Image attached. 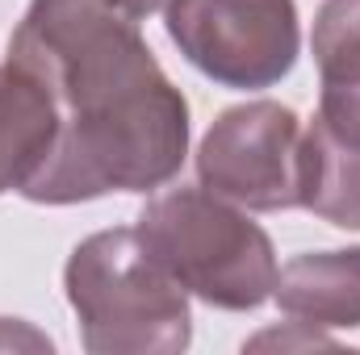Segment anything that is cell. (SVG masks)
<instances>
[{"label": "cell", "mask_w": 360, "mask_h": 355, "mask_svg": "<svg viewBox=\"0 0 360 355\" xmlns=\"http://www.w3.org/2000/svg\"><path fill=\"white\" fill-rule=\"evenodd\" d=\"M109 4H113L117 13H126L130 21H143V17H147V13H155L164 0H109Z\"/></svg>", "instance_id": "30bf717a"}, {"label": "cell", "mask_w": 360, "mask_h": 355, "mask_svg": "<svg viewBox=\"0 0 360 355\" xmlns=\"http://www.w3.org/2000/svg\"><path fill=\"white\" fill-rule=\"evenodd\" d=\"M201 184L214 196H226L243 209H289L302 188V126L297 113L276 100H252L226 109L201 151Z\"/></svg>", "instance_id": "5b68a950"}, {"label": "cell", "mask_w": 360, "mask_h": 355, "mask_svg": "<svg viewBox=\"0 0 360 355\" xmlns=\"http://www.w3.org/2000/svg\"><path fill=\"white\" fill-rule=\"evenodd\" d=\"M314 63L323 100L314 121L360 147V0H327L314 17Z\"/></svg>", "instance_id": "52a82bcc"}, {"label": "cell", "mask_w": 360, "mask_h": 355, "mask_svg": "<svg viewBox=\"0 0 360 355\" xmlns=\"http://www.w3.org/2000/svg\"><path fill=\"white\" fill-rule=\"evenodd\" d=\"M63 280L92 355H172L193 339L184 284L155 260L139 226L84 239Z\"/></svg>", "instance_id": "7a4b0ae2"}, {"label": "cell", "mask_w": 360, "mask_h": 355, "mask_svg": "<svg viewBox=\"0 0 360 355\" xmlns=\"http://www.w3.org/2000/svg\"><path fill=\"white\" fill-rule=\"evenodd\" d=\"M297 205L331 226L360 230V147L327 134L319 121L302 130V188Z\"/></svg>", "instance_id": "9c48e42d"}, {"label": "cell", "mask_w": 360, "mask_h": 355, "mask_svg": "<svg viewBox=\"0 0 360 355\" xmlns=\"http://www.w3.org/2000/svg\"><path fill=\"white\" fill-rule=\"evenodd\" d=\"M59 138L51 88L21 63H0V192L25 188Z\"/></svg>", "instance_id": "8992f818"}, {"label": "cell", "mask_w": 360, "mask_h": 355, "mask_svg": "<svg viewBox=\"0 0 360 355\" xmlns=\"http://www.w3.org/2000/svg\"><path fill=\"white\" fill-rule=\"evenodd\" d=\"M168 34L222 88H272L302 46L293 0H168Z\"/></svg>", "instance_id": "277c9868"}, {"label": "cell", "mask_w": 360, "mask_h": 355, "mask_svg": "<svg viewBox=\"0 0 360 355\" xmlns=\"http://www.w3.org/2000/svg\"><path fill=\"white\" fill-rule=\"evenodd\" d=\"M8 59L55 96L59 138L21 188L38 205L147 192L180 172L188 105L147 51L139 21L109 0H30Z\"/></svg>", "instance_id": "6da1fadb"}, {"label": "cell", "mask_w": 360, "mask_h": 355, "mask_svg": "<svg viewBox=\"0 0 360 355\" xmlns=\"http://www.w3.org/2000/svg\"><path fill=\"white\" fill-rule=\"evenodd\" d=\"M272 297L302 326H360V247L289 260Z\"/></svg>", "instance_id": "ba28073f"}, {"label": "cell", "mask_w": 360, "mask_h": 355, "mask_svg": "<svg viewBox=\"0 0 360 355\" xmlns=\"http://www.w3.org/2000/svg\"><path fill=\"white\" fill-rule=\"evenodd\" d=\"M143 243L155 260L218 309H256L272 297L276 255L269 234L210 188H172L139 217Z\"/></svg>", "instance_id": "3957f363"}]
</instances>
